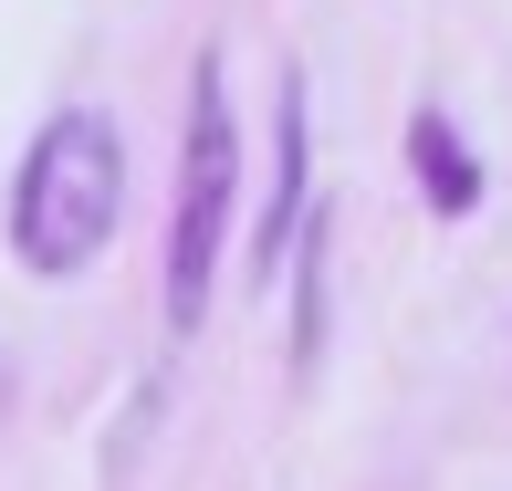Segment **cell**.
<instances>
[{
  "label": "cell",
  "mask_w": 512,
  "mask_h": 491,
  "mask_svg": "<svg viewBox=\"0 0 512 491\" xmlns=\"http://www.w3.org/2000/svg\"><path fill=\"white\" fill-rule=\"evenodd\" d=\"M304 178H314V126H304V74H293L283 95V136H272V209H262V251H251V272H283V251L304 241Z\"/></svg>",
  "instance_id": "3"
},
{
  "label": "cell",
  "mask_w": 512,
  "mask_h": 491,
  "mask_svg": "<svg viewBox=\"0 0 512 491\" xmlns=\"http://www.w3.org/2000/svg\"><path fill=\"white\" fill-rule=\"evenodd\" d=\"M230 209H241V115H230V63L199 53L189 147H178V220H168V335H199L209 283L230 262Z\"/></svg>",
  "instance_id": "2"
},
{
  "label": "cell",
  "mask_w": 512,
  "mask_h": 491,
  "mask_svg": "<svg viewBox=\"0 0 512 491\" xmlns=\"http://www.w3.org/2000/svg\"><path fill=\"white\" fill-rule=\"evenodd\" d=\"M408 178H418V199H429L439 220H471V209H481V178H492V168L460 147V126H450L439 105H418V115H408Z\"/></svg>",
  "instance_id": "4"
},
{
  "label": "cell",
  "mask_w": 512,
  "mask_h": 491,
  "mask_svg": "<svg viewBox=\"0 0 512 491\" xmlns=\"http://www.w3.org/2000/svg\"><path fill=\"white\" fill-rule=\"evenodd\" d=\"M115 220H126V136H115V115L105 105L42 115L21 168H11V251H21V272L32 283L84 272L115 241Z\"/></svg>",
  "instance_id": "1"
}]
</instances>
